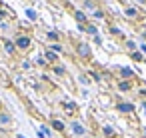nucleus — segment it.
Returning <instances> with one entry per match:
<instances>
[{"label":"nucleus","instance_id":"1","mask_svg":"<svg viewBox=\"0 0 146 138\" xmlns=\"http://www.w3.org/2000/svg\"><path fill=\"white\" fill-rule=\"evenodd\" d=\"M76 52H78L82 58H88V56H90V46H88V44H78V46H76Z\"/></svg>","mask_w":146,"mask_h":138},{"label":"nucleus","instance_id":"2","mask_svg":"<svg viewBox=\"0 0 146 138\" xmlns=\"http://www.w3.org/2000/svg\"><path fill=\"white\" fill-rule=\"evenodd\" d=\"M16 46H18V48H28V46H30V38H26V36H20V38L16 40Z\"/></svg>","mask_w":146,"mask_h":138},{"label":"nucleus","instance_id":"3","mask_svg":"<svg viewBox=\"0 0 146 138\" xmlns=\"http://www.w3.org/2000/svg\"><path fill=\"white\" fill-rule=\"evenodd\" d=\"M72 130H74V134H78V136H82V134L86 132V130H84V126H82V124H78V122H74V124H72Z\"/></svg>","mask_w":146,"mask_h":138},{"label":"nucleus","instance_id":"4","mask_svg":"<svg viewBox=\"0 0 146 138\" xmlns=\"http://www.w3.org/2000/svg\"><path fill=\"white\" fill-rule=\"evenodd\" d=\"M4 50H6L8 54H12V52L16 50V44H14V42H10V40H6V42H4Z\"/></svg>","mask_w":146,"mask_h":138},{"label":"nucleus","instance_id":"5","mask_svg":"<svg viewBox=\"0 0 146 138\" xmlns=\"http://www.w3.org/2000/svg\"><path fill=\"white\" fill-rule=\"evenodd\" d=\"M118 110H120V112H132V110H134V106H132V104H128V102H126V104L122 102V104H118Z\"/></svg>","mask_w":146,"mask_h":138},{"label":"nucleus","instance_id":"6","mask_svg":"<svg viewBox=\"0 0 146 138\" xmlns=\"http://www.w3.org/2000/svg\"><path fill=\"white\" fill-rule=\"evenodd\" d=\"M120 74H122L124 78H130V76H134V72H132L130 68H120Z\"/></svg>","mask_w":146,"mask_h":138},{"label":"nucleus","instance_id":"7","mask_svg":"<svg viewBox=\"0 0 146 138\" xmlns=\"http://www.w3.org/2000/svg\"><path fill=\"white\" fill-rule=\"evenodd\" d=\"M52 126H54L56 130H64V124H62L60 120H54V122H52Z\"/></svg>","mask_w":146,"mask_h":138},{"label":"nucleus","instance_id":"8","mask_svg":"<svg viewBox=\"0 0 146 138\" xmlns=\"http://www.w3.org/2000/svg\"><path fill=\"white\" fill-rule=\"evenodd\" d=\"M8 122H10L8 114H0V124H8Z\"/></svg>","mask_w":146,"mask_h":138},{"label":"nucleus","instance_id":"9","mask_svg":"<svg viewBox=\"0 0 146 138\" xmlns=\"http://www.w3.org/2000/svg\"><path fill=\"white\" fill-rule=\"evenodd\" d=\"M76 20H78V22L82 24V22H86V16H84L82 12H76Z\"/></svg>","mask_w":146,"mask_h":138},{"label":"nucleus","instance_id":"10","mask_svg":"<svg viewBox=\"0 0 146 138\" xmlns=\"http://www.w3.org/2000/svg\"><path fill=\"white\" fill-rule=\"evenodd\" d=\"M104 134H106V136L110 138V136H114V130H112L110 126H104Z\"/></svg>","mask_w":146,"mask_h":138},{"label":"nucleus","instance_id":"11","mask_svg":"<svg viewBox=\"0 0 146 138\" xmlns=\"http://www.w3.org/2000/svg\"><path fill=\"white\" fill-rule=\"evenodd\" d=\"M86 32H90V34H98L96 26H86Z\"/></svg>","mask_w":146,"mask_h":138},{"label":"nucleus","instance_id":"12","mask_svg":"<svg viewBox=\"0 0 146 138\" xmlns=\"http://www.w3.org/2000/svg\"><path fill=\"white\" fill-rule=\"evenodd\" d=\"M118 88H120V90H128V88H130V84H128V82H120V84H118Z\"/></svg>","mask_w":146,"mask_h":138},{"label":"nucleus","instance_id":"13","mask_svg":"<svg viewBox=\"0 0 146 138\" xmlns=\"http://www.w3.org/2000/svg\"><path fill=\"white\" fill-rule=\"evenodd\" d=\"M26 16H28V18H32V20H34V18H36V12H34V10H26Z\"/></svg>","mask_w":146,"mask_h":138},{"label":"nucleus","instance_id":"14","mask_svg":"<svg viewBox=\"0 0 146 138\" xmlns=\"http://www.w3.org/2000/svg\"><path fill=\"white\" fill-rule=\"evenodd\" d=\"M48 38H50V40H58V38H60V36H58V34H56V32H48Z\"/></svg>","mask_w":146,"mask_h":138},{"label":"nucleus","instance_id":"15","mask_svg":"<svg viewBox=\"0 0 146 138\" xmlns=\"http://www.w3.org/2000/svg\"><path fill=\"white\" fill-rule=\"evenodd\" d=\"M52 52H54V54H56V52H62V46H58V44H54V46H52Z\"/></svg>","mask_w":146,"mask_h":138},{"label":"nucleus","instance_id":"16","mask_svg":"<svg viewBox=\"0 0 146 138\" xmlns=\"http://www.w3.org/2000/svg\"><path fill=\"white\" fill-rule=\"evenodd\" d=\"M46 58H48V60H56V54H54V52H46Z\"/></svg>","mask_w":146,"mask_h":138},{"label":"nucleus","instance_id":"17","mask_svg":"<svg viewBox=\"0 0 146 138\" xmlns=\"http://www.w3.org/2000/svg\"><path fill=\"white\" fill-rule=\"evenodd\" d=\"M54 72H56V74H60V76H62V74H64V68H62V66H56V68H54Z\"/></svg>","mask_w":146,"mask_h":138},{"label":"nucleus","instance_id":"18","mask_svg":"<svg viewBox=\"0 0 146 138\" xmlns=\"http://www.w3.org/2000/svg\"><path fill=\"white\" fill-rule=\"evenodd\" d=\"M126 14H128V16H136V10H134V8H128Z\"/></svg>","mask_w":146,"mask_h":138},{"label":"nucleus","instance_id":"19","mask_svg":"<svg viewBox=\"0 0 146 138\" xmlns=\"http://www.w3.org/2000/svg\"><path fill=\"white\" fill-rule=\"evenodd\" d=\"M142 52H146V44H144V46H142Z\"/></svg>","mask_w":146,"mask_h":138},{"label":"nucleus","instance_id":"20","mask_svg":"<svg viewBox=\"0 0 146 138\" xmlns=\"http://www.w3.org/2000/svg\"><path fill=\"white\" fill-rule=\"evenodd\" d=\"M144 110H146V102H144Z\"/></svg>","mask_w":146,"mask_h":138},{"label":"nucleus","instance_id":"21","mask_svg":"<svg viewBox=\"0 0 146 138\" xmlns=\"http://www.w3.org/2000/svg\"><path fill=\"white\" fill-rule=\"evenodd\" d=\"M144 136H146V132H144Z\"/></svg>","mask_w":146,"mask_h":138}]
</instances>
